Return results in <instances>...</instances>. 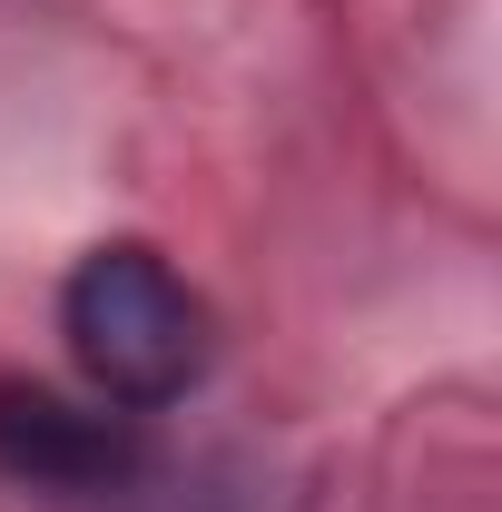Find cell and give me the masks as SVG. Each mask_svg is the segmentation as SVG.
Segmentation results:
<instances>
[{"label":"cell","instance_id":"1","mask_svg":"<svg viewBox=\"0 0 502 512\" xmlns=\"http://www.w3.org/2000/svg\"><path fill=\"white\" fill-rule=\"evenodd\" d=\"M60 345L99 404L158 414V404L207 384L217 316L148 237H109V247H89L60 276Z\"/></svg>","mask_w":502,"mask_h":512},{"label":"cell","instance_id":"2","mask_svg":"<svg viewBox=\"0 0 502 512\" xmlns=\"http://www.w3.org/2000/svg\"><path fill=\"white\" fill-rule=\"evenodd\" d=\"M138 414L99 394H50V384H0V473L30 493H109L138 463Z\"/></svg>","mask_w":502,"mask_h":512}]
</instances>
